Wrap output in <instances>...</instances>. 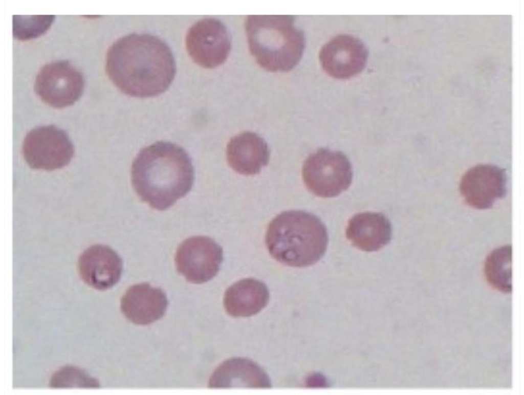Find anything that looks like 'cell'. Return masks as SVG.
<instances>
[{"label":"cell","instance_id":"6da1fadb","mask_svg":"<svg viewBox=\"0 0 524 395\" xmlns=\"http://www.w3.org/2000/svg\"><path fill=\"white\" fill-rule=\"evenodd\" d=\"M176 70L169 46L151 34L123 36L106 53L108 78L120 91L132 97H152L164 93L173 81Z\"/></svg>","mask_w":524,"mask_h":395},{"label":"cell","instance_id":"7a4b0ae2","mask_svg":"<svg viewBox=\"0 0 524 395\" xmlns=\"http://www.w3.org/2000/svg\"><path fill=\"white\" fill-rule=\"evenodd\" d=\"M131 177L139 198L152 208L164 210L191 190L194 168L184 148L159 141L140 151L133 161Z\"/></svg>","mask_w":524,"mask_h":395},{"label":"cell","instance_id":"3957f363","mask_svg":"<svg viewBox=\"0 0 524 395\" xmlns=\"http://www.w3.org/2000/svg\"><path fill=\"white\" fill-rule=\"evenodd\" d=\"M266 244L277 261L294 267L317 262L328 244L326 228L316 215L301 210L285 211L270 223Z\"/></svg>","mask_w":524,"mask_h":395},{"label":"cell","instance_id":"277c9868","mask_svg":"<svg viewBox=\"0 0 524 395\" xmlns=\"http://www.w3.org/2000/svg\"><path fill=\"white\" fill-rule=\"evenodd\" d=\"M250 54L257 63L271 72H287L300 61L305 47L301 30L287 15H249L245 24Z\"/></svg>","mask_w":524,"mask_h":395},{"label":"cell","instance_id":"5b68a950","mask_svg":"<svg viewBox=\"0 0 524 395\" xmlns=\"http://www.w3.org/2000/svg\"><path fill=\"white\" fill-rule=\"evenodd\" d=\"M304 183L314 194L332 198L350 186L353 179L351 163L342 152L320 148L310 155L302 170Z\"/></svg>","mask_w":524,"mask_h":395},{"label":"cell","instance_id":"8992f818","mask_svg":"<svg viewBox=\"0 0 524 395\" xmlns=\"http://www.w3.org/2000/svg\"><path fill=\"white\" fill-rule=\"evenodd\" d=\"M74 152L68 134L54 125L35 127L26 136L23 144L24 159L35 169L54 170L67 165Z\"/></svg>","mask_w":524,"mask_h":395},{"label":"cell","instance_id":"52a82bcc","mask_svg":"<svg viewBox=\"0 0 524 395\" xmlns=\"http://www.w3.org/2000/svg\"><path fill=\"white\" fill-rule=\"evenodd\" d=\"M83 76L66 60H58L43 65L35 79L34 90L45 103L55 108L69 106L75 103L83 91Z\"/></svg>","mask_w":524,"mask_h":395},{"label":"cell","instance_id":"ba28073f","mask_svg":"<svg viewBox=\"0 0 524 395\" xmlns=\"http://www.w3.org/2000/svg\"><path fill=\"white\" fill-rule=\"evenodd\" d=\"M187 52L198 65L213 69L227 59L231 47L230 33L219 19L206 17L188 29L185 38Z\"/></svg>","mask_w":524,"mask_h":395},{"label":"cell","instance_id":"9c48e42d","mask_svg":"<svg viewBox=\"0 0 524 395\" xmlns=\"http://www.w3.org/2000/svg\"><path fill=\"white\" fill-rule=\"evenodd\" d=\"M223 249L206 236H193L179 246L175 261L178 272L189 282L202 283L218 273L223 261Z\"/></svg>","mask_w":524,"mask_h":395},{"label":"cell","instance_id":"30bf717a","mask_svg":"<svg viewBox=\"0 0 524 395\" xmlns=\"http://www.w3.org/2000/svg\"><path fill=\"white\" fill-rule=\"evenodd\" d=\"M367 58V50L363 42L348 34L335 36L322 47L319 53L323 70L338 79L359 74L365 68Z\"/></svg>","mask_w":524,"mask_h":395},{"label":"cell","instance_id":"8fae6325","mask_svg":"<svg viewBox=\"0 0 524 395\" xmlns=\"http://www.w3.org/2000/svg\"><path fill=\"white\" fill-rule=\"evenodd\" d=\"M507 177L504 169L495 165L478 164L463 175L460 191L471 207L484 210L491 208L506 193Z\"/></svg>","mask_w":524,"mask_h":395},{"label":"cell","instance_id":"7c38bea8","mask_svg":"<svg viewBox=\"0 0 524 395\" xmlns=\"http://www.w3.org/2000/svg\"><path fill=\"white\" fill-rule=\"evenodd\" d=\"M77 269L81 279L86 285L97 290L105 291L119 281L123 263L111 248L97 244L89 247L81 254Z\"/></svg>","mask_w":524,"mask_h":395},{"label":"cell","instance_id":"4fadbf2b","mask_svg":"<svg viewBox=\"0 0 524 395\" xmlns=\"http://www.w3.org/2000/svg\"><path fill=\"white\" fill-rule=\"evenodd\" d=\"M168 306L165 293L148 283L129 287L123 295L120 308L123 314L132 322L148 325L160 319Z\"/></svg>","mask_w":524,"mask_h":395},{"label":"cell","instance_id":"5bb4252c","mask_svg":"<svg viewBox=\"0 0 524 395\" xmlns=\"http://www.w3.org/2000/svg\"><path fill=\"white\" fill-rule=\"evenodd\" d=\"M208 386L212 388H269L272 385L267 374L257 363L238 357L221 363L211 375Z\"/></svg>","mask_w":524,"mask_h":395},{"label":"cell","instance_id":"9a60e30c","mask_svg":"<svg viewBox=\"0 0 524 395\" xmlns=\"http://www.w3.org/2000/svg\"><path fill=\"white\" fill-rule=\"evenodd\" d=\"M227 162L237 172L258 173L268 163L270 151L264 140L255 133L246 131L231 138L226 148Z\"/></svg>","mask_w":524,"mask_h":395},{"label":"cell","instance_id":"2e32d148","mask_svg":"<svg viewBox=\"0 0 524 395\" xmlns=\"http://www.w3.org/2000/svg\"><path fill=\"white\" fill-rule=\"evenodd\" d=\"M390 221L382 213L365 212L354 215L349 221L346 235L352 245L366 252L377 251L390 240Z\"/></svg>","mask_w":524,"mask_h":395},{"label":"cell","instance_id":"e0dca14e","mask_svg":"<svg viewBox=\"0 0 524 395\" xmlns=\"http://www.w3.org/2000/svg\"><path fill=\"white\" fill-rule=\"evenodd\" d=\"M269 292L266 285L254 278L242 279L226 291L223 303L226 312L234 317L254 315L268 304Z\"/></svg>","mask_w":524,"mask_h":395},{"label":"cell","instance_id":"ac0fdd59","mask_svg":"<svg viewBox=\"0 0 524 395\" xmlns=\"http://www.w3.org/2000/svg\"><path fill=\"white\" fill-rule=\"evenodd\" d=\"M512 248L510 245L500 247L492 251L485 263V274L489 283L504 293L512 290Z\"/></svg>","mask_w":524,"mask_h":395},{"label":"cell","instance_id":"d6986e66","mask_svg":"<svg viewBox=\"0 0 524 395\" xmlns=\"http://www.w3.org/2000/svg\"><path fill=\"white\" fill-rule=\"evenodd\" d=\"M55 18L53 15H13V36L23 41L37 38L49 29Z\"/></svg>","mask_w":524,"mask_h":395},{"label":"cell","instance_id":"ffe728a7","mask_svg":"<svg viewBox=\"0 0 524 395\" xmlns=\"http://www.w3.org/2000/svg\"><path fill=\"white\" fill-rule=\"evenodd\" d=\"M53 388H96L100 386L98 380L83 369L72 365H66L56 370L49 380Z\"/></svg>","mask_w":524,"mask_h":395},{"label":"cell","instance_id":"44dd1931","mask_svg":"<svg viewBox=\"0 0 524 395\" xmlns=\"http://www.w3.org/2000/svg\"><path fill=\"white\" fill-rule=\"evenodd\" d=\"M324 380L318 375H314L308 378L307 383L310 387H318L324 384Z\"/></svg>","mask_w":524,"mask_h":395}]
</instances>
